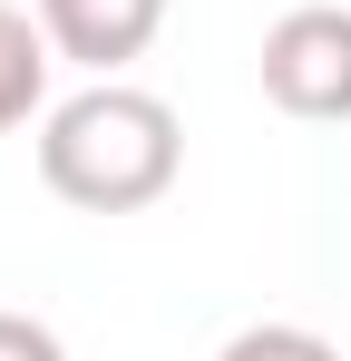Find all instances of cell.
I'll return each mask as SVG.
<instances>
[{
	"mask_svg": "<svg viewBox=\"0 0 351 361\" xmlns=\"http://www.w3.org/2000/svg\"><path fill=\"white\" fill-rule=\"evenodd\" d=\"M264 98L302 127H332L351 118V10L342 0H302L264 30Z\"/></svg>",
	"mask_w": 351,
	"mask_h": 361,
	"instance_id": "cell-2",
	"label": "cell"
},
{
	"mask_svg": "<svg viewBox=\"0 0 351 361\" xmlns=\"http://www.w3.org/2000/svg\"><path fill=\"white\" fill-rule=\"evenodd\" d=\"M185 166V127L156 88H127V78H98L78 98H58L39 118V185L78 215H137L156 205Z\"/></svg>",
	"mask_w": 351,
	"mask_h": 361,
	"instance_id": "cell-1",
	"label": "cell"
},
{
	"mask_svg": "<svg viewBox=\"0 0 351 361\" xmlns=\"http://www.w3.org/2000/svg\"><path fill=\"white\" fill-rule=\"evenodd\" d=\"M0 361H68V342L39 312H0Z\"/></svg>",
	"mask_w": 351,
	"mask_h": 361,
	"instance_id": "cell-6",
	"label": "cell"
},
{
	"mask_svg": "<svg viewBox=\"0 0 351 361\" xmlns=\"http://www.w3.org/2000/svg\"><path fill=\"white\" fill-rule=\"evenodd\" d=\"M215 361H342V352H332L312 322H244Z\"/></svg>",
	"mask_w": 351,
	"mask_h": 361,
	"instance_id": "cell-5",
	"label": "cell"
},
{
	"mask_svg": "<svg viewBox=\"0 0 351 361\" xmlns=\"http://www.w3.org/2000/svg\"><path fill=\"white\" fill-rule=\"evenodd\" d=\"M39 30H49L58 59L117 78L127 59H147V39L166 30V0H39Z\"/></svg>",
	"mask_w": 351,
	"mask_h": 361,
	"instance_id": "cell-3",
	"label": "cell"
},
{
	"mask_svg": "<svg viewBox=\"0 0 351 361\" xmlns=\"http://www.w3.org/2000/svg\"><path fill=\"white\" fill-rule=\"evenodd\" d=\"M49 59H58L49 30L0 0V127H30L39 108H49Z\"/></svg>",
	"mask_w": 351,
	"mask_h": 361,
	"instance_id": "cell-4",
	"label": "cell"
}]
</instances>
